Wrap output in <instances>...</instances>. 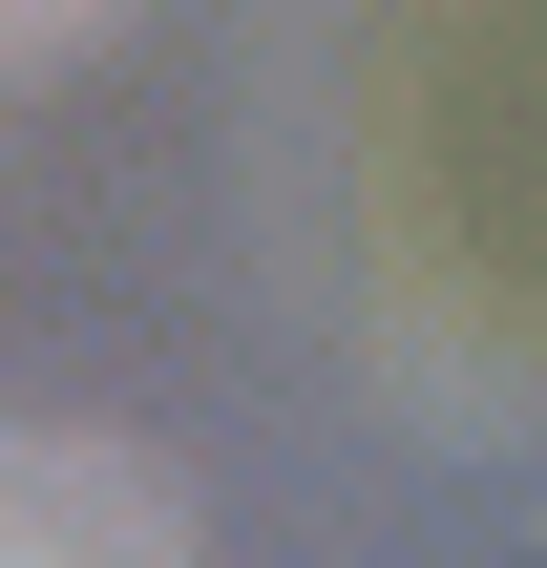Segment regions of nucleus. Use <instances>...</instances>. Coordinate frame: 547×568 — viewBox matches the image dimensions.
<instances>
[{
	"mask_svg": "<svg viewBox=\"0 0 547 568\" xmlns=\"http://www.w3.org/2000/svg\"><path fill=\"white\" fill-rule=\"evenodd\" d=\"M190 485L126 443H0V568H169Z\"/></svg>",
	"mask_w": 547,
	"mask_h": 568,
	"instance_id": "obj_1",
	"label": "nucleus"
},
{
	"mask_svg": "<svg viewBox=\"0 0 547 568\" xmlns=\"http://www.w3.org/2000/svg\"><path fill=\"white\" fill-rule=\"evenodd\" d=\"M84 21H105V0H0V63H63Z\"/></svg>",
	"mask_w": 547,
	"mask_h": 568,
	"instance_id": "obj_2",
	"label": "nucleus"
}]
</instances>
